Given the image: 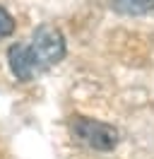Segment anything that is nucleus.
I'll use <instances>...</instances> for the list:
<instances>
[{
    "label": "nucleus",
    "instance_id": "f257e3e1",
    "mask_svg": "<svg viewBox=\"0 0 154 159\" xmlns=\"http://www.w3.org/2000/svg\"><path fill=\"white\" fill-rule=\"evenodd\" d=\"M65 58V39L56 27H41L29 43H17L7 51L10 70L17 80H31Z\"/></svg>",
    "mask_w": 154,
    "mask_h": 159
},
{
    "label": "nucleus",
    "instance_id": "f03ea898",
    "mask_svg": "<svg viewBox=\"0 0 154 159\" xmlns=\"http://www.w3.org/2000/svg\"><path fill=\"white\" fill-rule=\"evenodd\" d=\"M72 130L79 135V140H84L87 145H92V147H96V149H111V147H116V142H118L116 128L106 125L101 120L79 118V120H75Z\"/></svg>",
    "mask_w": 154,
    "mask_h": 159
},
{
    "label": "nucleus",
    "instance_id": "7ed1b4c3",
    "mask_svg": "<svg viewBox=\"0 0 154 159\" xmlns=\"http://www.w3.org/2000/svg\"><path fill=\"white\" fill-rule=\"evenodd\" d=\"M111 7L120 15H144L154 7V0H111Z\"/></svg>",
    "mask_w": 154,
    "mask_h": 159
},
{
    "label": "nucleus",
    "instance_id": "20e7f679",
    "mask_svg": "<svg viewBox=\"0 0 154 159\" xmlns=\"http://www.w3.org/2000/svg\"><path fill=\"white\" fill-rule=\"evenodd\" d=\"M12 31H15V20H12V15L0 7V41L7 39Z\"/></svg>",
    "mask_w": 154,
    "mask_h": 159
}]
</instances>
